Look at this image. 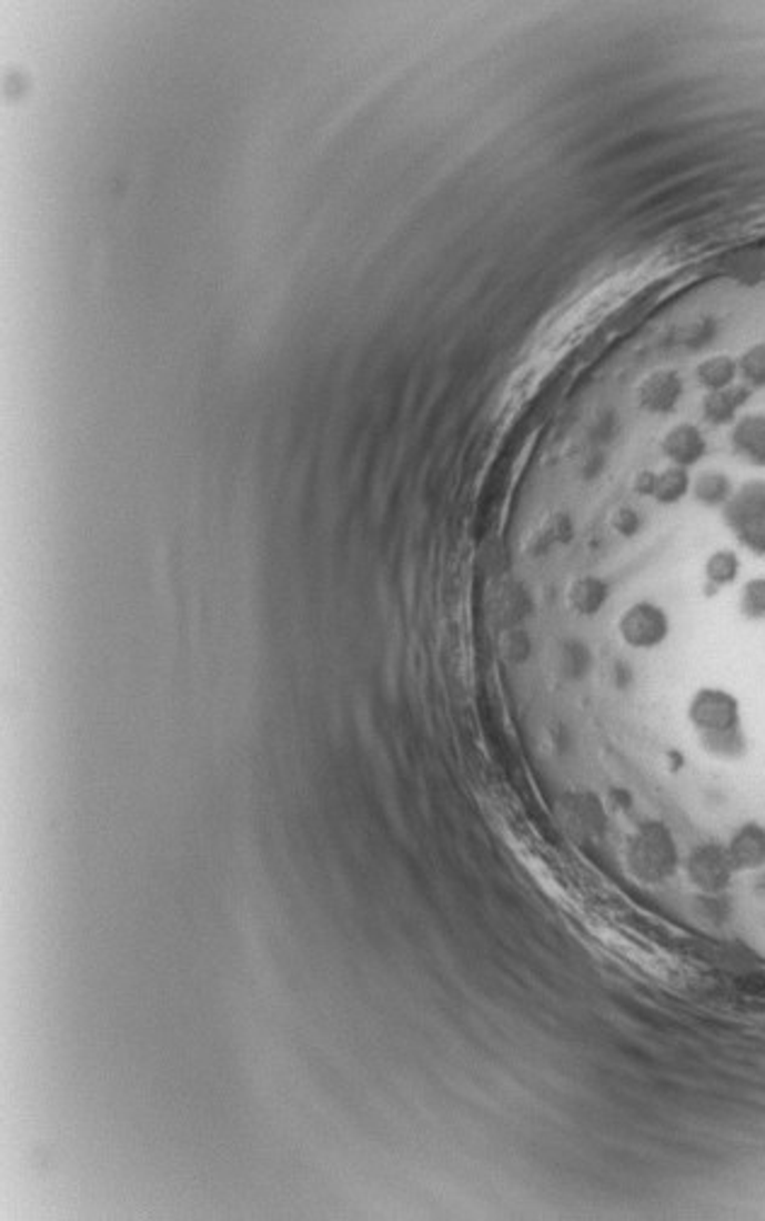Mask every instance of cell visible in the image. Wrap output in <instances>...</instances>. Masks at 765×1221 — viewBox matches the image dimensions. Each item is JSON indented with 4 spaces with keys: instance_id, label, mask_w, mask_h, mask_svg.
Returning a JSON list of instances; mask_svg holds the SVG:
<instances>
[{
    "instance_id": "cell-1",
    "label": "cell",
    "mask_w": 765,
    "mask_h": 1221,
    "mask_svg": "<svg viewBox=\"0 0 765 1221\" xmlns=\"http://www.w3.org/2000/svg\"><path fill=\"white\" fill-rule=\"evenodd\" d=\"M625 862L630 872L644 885L668 882L683 862L674 831L660 819L642 821L627 839Z\"/></svg>"
},
{
    "instance_id": "cell-2",
    "label": "cell",
    "mask_w": 765,
    "mask_h": 1221,
    "mask_svg": "<svg viewBox=\"0 0 765 1221\" xmlns=\"http://www.w3.org/2000/svg\"><path fill=\"white\" fill-rule=\"evenodd\" d=\"M722 516L742 548L758 557L765 555V481L758 477L736 487Z\"/></svg>"
},
{
    "instance_id": "cell-3",
    "label": "cell",
    "mask_w": 765,
    "mask_h": 1221,
    "mask_svg": "<svg viewBox=\"0 0 765 1221\" xmlns=\"http://www.w3.org/2000/svg\"><path fill=\"white\" fill-rule=\"evenodd\" d=\"M688 720L695 727L697 737L742 727L739 698L724 692V688L705 686L688 703Z\"/></svg>"
},
{
    "instance_id": "cell-4",
    "label": "cell",
    "mask_w": 765,
    "mask_h": 1221,
    "mask_svg": "<svg viewBox=\"0 0 765 1221\" xmlns=\"http://www.w3.org/2000/svg\"><path fill=\"white\" fill-rule=\"evenodd\" d=\"M683 868H686L691 885L701 889L703 895H724L736 875L727 854V844L717 841L697 844L683 860Z\"/></svg>"
},
{
    "instance_id": "cell-5",
    "label": "cell",
    "mask_w": 765,
    "mask_h": 1221,
    "mask_svg": "<svg viewBox=\"0 0 765 1221\" xmlns=\"http://www.w3.org/2000/svg\"><path fill=\"white\" fill-rule=\"evenodd\" d=\"M621 640L633 649H656L668 640L671 618L666 608L654 602H635L627 606L625 614L617 620Z\"/></svg>"
},
{
    "instance_id": "cell-6",
    "label": "cell",
    "mask_w": 765,
    "mask_h": 1221,
    "mask_svg": "<svg viewBox=\"0 0 765 1221\" xmlns=\"http://www.w3.org/2000/svg\"><path fill=\"white\" fill-rule=\"evenodd\" d=\"M562 821L567 831L582 844H598L606 839L608 815L598 795L588 790H570L560 803Z\"/></svg>"
},
{
    "instance_id": "cell-7",
    "label": "cell",
    "mask_w": 765,
    "mask_h": 1221,
    "mask_svg": "<svg viewBox=\"0 0 765 1221\" xmlns=\"http://www.w3.org/2000/svg\"><path fill=\"white\" fill-rule=\"evenodd\" d=\"M637 405L650 415H671L683 397V379L674 369H656L637 386Z\"/></svg>"
},
{
    "instance_id": "cell-8",
    "label": "cell",
    "mask_w": 765,
    "mask_h": 1221,
    "mask_svg": "<svg viewBox=\"0 0 765 1221\" xmlns=\"http://www.w3.org/2000/svg\"><path fill=\"white\" fill-rule=\"evenodd\" d=\"M693 477L686 468L668 466L664 471H642L635 475V493L660 504H678L691 495Z\"/></svg>"
},
{
    "instance_id": "cell-9",
    "label": "cell",
    "mask_w": 765,
    "mask_h": 1221,
    "mask_svg": "<svg viewBox=\"0 0 765 1221\" xmlns=\"http://www.w3.org/2000/svg\"><path fill=\"white\" fill-rule=\"evenodd\" d=\"M662 454L671 461V466L688 471L705 458L707 440L701 427H695L691 422H681L664 434Z\"/></svg>"
},
{
    "instance_id": "cell-10",
    "label": "cell",
    "mask_w": 765,
    "mask_h": 1221,
    "mask_svg": "<svg viewBox=\"0 0 765 1221\" xmlns=\"http://www.w3.org/2000/svg\"><path fill=\"white\" fill-rule=\"evenodd\" d=\"M727 854L736 872H754L765 868V827L758 821H746L732 834Z\"/></svg>"
},
{
    "instance_id": "cell-11",
    "label": "cell",
    "mask_w": 765,
    "mask_h": 1221,
    "mask_svg": "<svg viewBox=\"0 0 765 1221\" xmlns=\"http://www.w3.org/2000/svg\"><path fill=\"white\" fill-rule=\"evenodd\" d=\"M729 442L746 463L765 468V413H751L736 420Z\"/></svg>"
},
{
    "instance_id": "cell-12",
    "label": "cell",
    "mask_w": 765,
    "mask_h": 1221,
    "mask_svg": "<svg viewBox=\"0 0 765 1221\" xmlns=\"http://www.w3.org/2000/svg\"><path fill=\"white\" fill-rule=\"evenodd\" d=\"M748 397H751V389L744 386V383H734L729 389L707 393L701 405L703 417L705 422L713 424V427H727V424H734L739 420V413L748 403Z\"/></svg>"
},
{
    "instance_id": "cell-13",
    "label": "cell",
    "mask_w": 765,
    "mask_h": 1221,
    "mask_svg": "<svg viewBox=\"0 0 765 1221\" xmlns=\"http://www.w3.org/2000/svg\"><path fill=\"white\" fill-rule=\"evenodd\" d=\"M608 582L596 575H580L570 582L567 587V604L576 616L592 618L598 610L608 604Z\"/></svg>"
},
{
    "instance_id": "cell-14",
    "label": "cell",
    "mask_w": 765,
    "mask_h": 1221,
    "mask_svg": "<svg viewBox=\"0 0 765 1221\" xmlns=\"http://www.w3.org/2000/svg\"><path fill=\"white\" fill-rule=\"evenodd\" d=\"M734 483L729 481L727 473L722 471H703L701 475L693 477V485H691V495L695 497V502H701L703 507H709V509H724V504H727L734 495Z\"/></svg>"
},
{
    "instance_id": "cell-15",
    "label": "cell",
    "mask_w": 765,
    "mask_h": 1221,
    "mask_svg": "<svg viewBox=\"0 0 765 1221\" xmlns=\"http://www.w3.org/2000/svg\"><path fill=\"white\" fill-rule=\"evenodd\" d=\"M695 379L707 393L729 389L734 386L736 379H739V364H736V360H732L729 354L707 356V360L697 364Z\"/></svg>"
},
{
    "instance_id": "cell-16",
    "label": "cell",
    "mask_w": 765,
    "mask_h": 1221,
    "mask_svg": "<svg viewBox=\"0 0 765 1221\" xmlns=\"http://www.w3.org/2000/svg\"><path fill=\"white\" fill-rule=\"evenodd\" d=\"M697 739H701V747L719 761H739L748 751V739L744 735V727L727 729V733L703 735Z\"/></svg>"
},
{
    "instance_id": "cell-17",
    "label": "cell",
    "mask_w": 765,
    "mask_h": 1221,
    "mask_svg": "<svg viewBox=\"0 0 765 1221\" xmlns=\"http://www.w3.org/2000/svg\"><path fill=\"white\" fill-rule=\"evenodd\" d=\"M739 573H742L739 555H736L729 548L715 551L705 561V582H707V589H713V592L729 587V584H734L736 579H739Z\"/></svg>"
},
{
    "instance_id": "cell-18",
    "label": "cell",
    "mask_w": 765,
    "mask_h": 1221,
    "mask_svg": "<svg viewBox=\"0 0 765 1221\" xmlns=\"http://www.w3.org/2000/svg\"><path fill=\"white\" fill-rule=\"evenodd\" d=\"M736 364H739V376L744 381V386H748L751 391L754 389H765V344H751V347L736 360Z\"/></svg>"
},
{
    "instance_id": "cell-19",
    "label": "cell",
    "mask_w": 765,
    "mask_h": 1221,
    "mask_svg": "<svg viewBox=\"0 0 765 1221\" xmlns=\"http://www.w3.org/2000/svg\"><path fill=\"white\" fill-rule=\"evenodd\" d=\"M739 610L748 620H765V577H754L744 584Z\"/></svg>"
},
{
    "instance_id": "cell-20",
    "label": "cell",
    "mask_w": 765,
    "mask_h": 1221,
    "mask_svg": "<svg viewBox=\"0 0 765 1221\" xmlns=\"http://www.w3.org/2000/svg\"><path fill=\"white\" fill-rule=\"evenodd\" d=\"M611 526H613L615 534L630 538V536H635L637 531L642 528V516L633 507H621V509H615Z\"/></svg>"
},
{
    "instance_id": "cell-21",
    "label": "cell",
    "mask_w": 765,
    "mask_h": 1221,
    "mask_svg": "<svg viewBox=\"0 0 765 1221\" xmlns=\"http://www.w3.org/2000/svg\"><path fill=\"white\" fill-rule=\"evenodd\" d=\"M588 662H592V657H588V647L582 645V643H574L565 649V667L572 676H582L588 672Z\"/></svg>"
}]
</instances>
